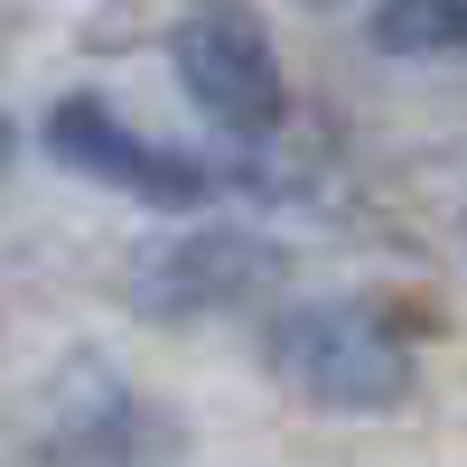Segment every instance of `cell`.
I'll use <instances>...</instances> for the list:
<instances>
[{
  "label": "cell",
  "instance_id": "obj_1",
  "mask_svg": "<svg viewBox=\"0 0 467 467\" xmlns=\"http://www.w3.org/2000/svg\"><path fill=\"white\" fill-rule=\"evenodd\" d=\"M271 365L318 411H383L411 383V346L374 299H299L271 327Z\"/></svg>",
  "mask_w": 467,
  "mask_h": 467
},
{
  "label": "cell",
  "instance_id": "obj_2",
  "mask_svg": "<svg viewBox=\"0 0 467 467\" xmlns=\"http://www.w3.org/2000/svg\"><path fill=\"white\" fill-rule=\"evenodd\" d=\"M169 57H178L187 103H197L215 131L262 140L281 122V57H271V28L244 0H187L178 28H169Z\"/></svg>",
  "mask_w": 467,
  "mask_h": 467
},
{
  "label": "cell",
  "instance_id": "obj_3",
  "mask_svg": "<svg viewBox=\"0 0 467 467\" xmlns=\"http://www.w3.org/2000/svg\"><path fill=\"white\" fill-rule=\"evenodd\" d=\"M47 150H57L75 178L131 187L140 206H206V197H215L206 160H187V150H160L150 131H131L122 112L94 103V94H66V103L47 112Z\"/></svg>",
  "mask_w": 467,
  "mask_h": 467
},
{
  "label": "cell",
  "instance_id": "obj_4",
  "mask_svg": "<svg viewBox=\"0 0 467 467\" xmlns=\"http://www.w3.org/2000/svg\"><path fill=\"white\" fill-rule=\"evenodd\" d=\"M271 271H281L271 244H253L234 224H187L131 262V308L140 318H215V308H244Z\"/></svg>",
  "mask_w": 467,
  "mask_h": 467
},
{
  "label": "cell",
  "instance_id": "obj_5",
  "mask_svg": "<svg viewBox=\"0 0 467 467\" xmlns=\"http://www.w3.org/2000/svg\"><path fill=\"white\" fill-rule=\"evenodd\" d=\"M374 57H467V0H383Z\"/></svg>",
  "mask_w": 467,
  "mask_h": 467
},
{
  "label": "cell",
  "instance_id": "obj_6",
  "mask_svg": "<svg viewBox=\"0 0 467 467\" xmlns=\"http://www.w3.org/2000/svg\"><path fill=\"white\" fill-rule=\"evenodd\" d=\"M0 47H10V0H0Z\"/></svg>",
  "mask_w": 467,
  "mask_h": 467
},
{
  "label": "cell",
  "instance_id": "obj_7",
  "mask_svg": "<svg viewBox=\"0 0 467 467\" xmlns=\"http://www.w3.org/2000/svg\"><path fill=\"white\" fill-rule=\"evenodd\" d=\"M0 169H10V122H0Z\"/></svg>",
  "mask_w": 467,
  "mask_h": 467
},
{
  "label": "cell",
  "instance_id": "obj_8",
  "mask_svg": "<svg viewBox=\"0 0 467 467\" xmlns=\"http://www.w3.org/2000/svg\"><path fill=\"white\" fill-rule=\"evenodd\" d=\"M308 10H327V0H308Z\"/></svg>",
  "mask_w": 467,
  "mask_h": 467
}]
</instances>
